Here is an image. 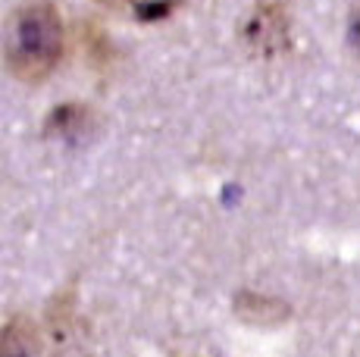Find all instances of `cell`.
Returning <instances> with one entry per match:
<instances>
[{"mask_svg":"<svg viewBox=\"0 0 360 357\" xmlns=\"http://www.w3.org/2000/svg\"><path fill=\"white\" fill-rule=\"evenodd\" d=\"M4 66L13 79L38 85L60 66L66 51L63 16L51 0H25L6 16L0 35Z\"/></svg>","mask_w":360,"mask_h":357,"instance_id":"6da1fadb","label":"cell"},{"mask_svg":"<svg viewBox=\"0 0 360 357\" xmlns=\"http://www.w3.org/2000/svg\"><path fill=\"white\" fill-rule=\"evenodd\" d=\"M245 44L260 57H276L288 47V16L279 0H260L245 19Z\"/></svg>","mask_w":360,"mask_h":357,"instance_id":"7a4b0ae2","label":"cell"},{"mask_svg":"<svg viewBox=\"0 0 360 357\" xmlns=\"http://www.w3.org/2000/svg\"><path fill=\"white\" fill-rule=\"evenodd\" d=\"M0 357H41L38 329L32 326V320L13 317L0 329Z\"/></svg>","mask_w":360,"mask_h":357,"instance_id":"3957f363","label":"cell"},{"mask_svg":"<svg viewBox=\"0 0 360 357\" xmlns=\"http://www.w3.org/2000/svg\"><path fill=\"white\" fill-rule=\"evenodd\" d=\"M103 4H113V6H129L141 22H157V19L169 16L172 6L179 0H103Z\"/></svg>","mask_w":360,"mask_h":357,"instance_id":"277c9868","label":"cell"},{"mask_svg":"<svg viewBox=\"0 0 360 357\" xmlns=\"http://www.w3.org/2000/svg\"><path fill=\"white\" fill-rule=\"evenodd\" d=\"M85 119V110L69 104V107H60L57 113H51V119H47V135H66L69 129H79V122Z\"/></svg>","mask_w":360,"mask_h":357,"instance_id":"5b68a950","label":"cell"},{"mask_svg":"<svg viewBox=\"0 0 360 357\" xmlns=\"http://www.w3.org/2000/svg\"><path fill=\"white\" fill-rule=\"evenodd\" d=\"M351 41H354V47H357V53H360V13L354 16V25H351Z\"/></svg>","mask_w":360,"mask_h":357,"instance_id":"8992f818","label":"cell"}]
</instances>
